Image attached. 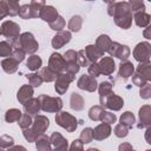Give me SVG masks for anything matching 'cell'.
Wrapping results in <instances>:
<instances>
[{"mask_svg": "<svg viewBox=\"0 0 151 151\" xmlns=\"http://www.w3.org/2000/svg\"><path fill=\"white\" fill-rule=\"evenodd\" d=\"M63 55H64V58L66 60V64L78 63V52H76L74 50H67Z\"/></svg>", "mask_w": 151, "mask_h": 151, "instance_id": "obj_48", "label": "cell"}, {"mask_svg": "<svg viewBox=\"0 0 151 151\" xmlns=\"http://www.w3.org/2000/svg\"><path fill=\"white\" fill-rule=\"evenodd\" d=\"M118 151H136L130 143H122L118 147Z\"/></svg>", "mask_w": 151, "mask_h": 151, "instance_id": "obj_57", "label": "cell"}, {"mask_svg": "<svg viewBox=\"0 0 151 151\" xmlns=\"http://www.w3.org/2000/svg\"><path fill=\"white\" fill-rule=\"evenodd\" d=\"M113 133L118 138H124V137H126L129 134V127H126L123 124H117L114 130H113Z\"/></svg>", "mask_w": 151, "mask_h": 151, "instance_id": "obj_46", "label": "cell"}, {"mask_svg": "<svg viewBox=\"0 0 151 151\" xmlns=\"http://www.w3.org/2000/svg\"><path fill=\"white\" fill-rule=\"evenodd\" d=\"M50 126V120L46 116L42 114H38L34 117L33 119V124L29 129H25L22 130V134L25 137V139L28 143H33L35 142L39 137L44 136L46 130Z\"/></svg>", "mask_w": 151, "mask_h": 151, "instance_id": "obj_2", "label": "cell"}, {"mask_svg": "<svg viewBox=\"0 0 151 151\" xmlns=\"http://www.w3.org/2000/svg\"><path fill=\"white\" fill-rule=\"evenodd\" d=\"M139 96L142 99H150L151 98V84L146 83L144 86L139 88Z\"/></svg>", "mask_w": 151, "mask_h": 151, "instance_id": "obj_50", "label": "cell"}, {"mask_svg": "<svg viewBox=\"0 0 151 151\" xmlns=\"http://www.w3.org/2000/svg\"><path fill=\"white\" fill-rule=\"evenodd\" d=\"M21 116H22V112L19 109H9L5 113V120L11 124L14 122H19Z\"/></svg>", "mask_w": 151, "mask_h": 151, "instance_id": "obj_33", "label": "cell"}, {"mask_svg": "<svg viewBox=\"0 0 151 151\" xmlns=\"http://www.w3.org/2000/svg\"><path fill=\"white\" fill-rule=\"evenodd\" d=\"M39 76L41 77V79H42L44 81H46V83H51V81H55V79H57V77H58V73L53 72L48 66H46V67L40 68V71H39Z\"/></svg>", "mask_w": 151, "mask_h": 151, "instance_id": "obj_31", "label": "cell"}, {"mask_svg": "<svg viewBox=\"0 0 151 151\" xmlns=\"http://www.w3.org/2000/svg\"><path fill=\"white\" fill-rule=\"evenodd\" d=\"M66 65L67 64H66V60H65V58H64L63 54L57 53V52H54V53L51 54V57L48 59V67L53 72H55L58 74L61 73V72H65Z\"/></svg>", "mask_w": 151, "mask_h": 151, "instance_id": "obj_10", "label": "cell"}, {"mask_svg": "<svg viewBox=\"0 0 151 151\" xmlns=\"http://www.w3.org/2000/svg\"><path fill=\"white\" fill-rule=\"evenodd\" d=\"M98 85L99 84L97 83V79L90 74H83L77 81L78 88L87 91V92H94L98 88Z\"/></svg>", "mask_w": 151, "mask_h": 151, "instance_id": "obj_11", "label": "cell"}, {"mask_svg": "<svg viewBox=\"0 0 151 151\" xmlns=\"http://www.w3.org/2000/svg\"><path fill=\"white\" fill-rule=\"evenodd\" d=\"M107 13H109V15L113 17L114 24L118 27H120L123 29H127L131 27L133 13H132V9L127 1L109 2L107 4Z\"/></svg>", "mask_w": 151, "mask_h": 151, "instance_id": "obj_1", "label": "cell"}, {"mask_svg": "<svg viewBox=\"0 0 151 151\" xmlns=\"http://www.w3.org/2000/svg\"><path fill=\"white\" fill-rule=\"evenodd\" d=\"M1 151H27V149L25 146H22V145H14V146H12V147H9L7 150L1 149Z\"/></svg>", "mask_w": 151, "mask_h": 151, "instance_id": "obj_58", "label": "cell"}, {"mask_svg": "<svg viewBox=\"0 0 151 151\" xmlns=\"http://www.w3.org/2000/svg\"><path fill=\"white\" fill-rule=\"evenodd\" d=\"M87 71H88V74L92 76V77H94V78H97V77H99L101 74V71H100V67H99V64L98 63L91 64L87 67Z\"/></svg>", "mask_w": 151, "mask_h": 151, "instance_id": "obj_51", "label": "cell"}, {"mask_svg": "<svg viewBox=\"0 0 151 151\" xmlns=\"http://www.w3.org/2000/svg\"><path fill=\"white\" fill-rule=\"evenodd\" d=\"M86 151H100L99 149H97V147H88Z\"/></svg>", "mask_w": 151, "mask_h": 151, "instance_id": "obj_61", "label": "cell"}, {"mask_svg": "<svg viewBox=\"0 0 151 151\" xmlns=\"http://www.w3.org/2000/svg\"><path fill=\"white\" fill-rule=\"evenodd\" d=\"M13 48H21L24 50L26 53L28 54H34L38 48H39V44L38 41L35 40L34 35L31 33V32H25V33H21L20 37L18 39H15L12 44Z\"/></svg>", "mask_w": 151, "mask_h": 151, "instance_id": "obj_3", "label": "cell"}, {"mask_svg": "<svg viewBox=\"0 0 151 151\" xmlns=\"http://www.w3.org/2000/svg\"><path fill=\"white\" fill-rule=\"evenodd\" d=\"M31 6V12H32V18H40L42 9L46 6V2L42 0H33L29 4Z\"/></svg>", "mask_w": 151, "mask_h": 151, "instance_id": "obj_28", "label": "cell"}, {"mask_svg": "<svg viewBox=\"0 0 151 151\" xmlns=\"http://www.w3.org/2000/svg\"><path fill=\"white\" fill-rule=\"evenodd\" d=\"M123 106H124V100H123V98L119 97V96H117V94H114V93H112V94L107 98L106 105H105V107H107L109 110H112V111H119Z\"/></svg>", "mask_w": 151, "mask_h": 151, "instance_id": "obj_22", "label": "cell"}, {"mask_svg": "<svg viewBox=\"0 0 151 151\" xmlns=\"http://www.w3.org/2000/svg\"><path fill=\"white\" fill-rule=\"evenodd\" d=\"M40 110H41V105L39 98H32L24 104V111L29 116H34V117L38 116Z\"/></svg>", "mask_w": 151, "mask_h": 151, "instance_id": "obj_20", "label": "cell"}, {"mask_svg": "<svg viewBox=\"0 0 151 151\" xmlns=\"http://www.w3.org/2000/svg\"><path fill=\"white\" fill-rule=\"evenodd\" d=\"M132 83H133V85H136V86H139V87H142V86H144L145 84H146V80L144 79V78H142L139 74H137V73H134L133 76H132Z\"/></svg>", "mask_w": 151, "mask_h": 151, "instance_id": "obj_55", "label": "cell"}, {"mask_svg": "<svg viewBox=\"0 0 151 151\" xmlns=\"http://www.w3.org/2000/svg\"><path fill=\"white\" fill-rule=\"evenodd\" d=\"M19 64H20V63H19L17 59H14L13 57H9V58L2 59V61H1V67H2V70H4L6 73L12 74V73L17 72Z\"/></svg>", "mask_w": 151, "mask_h": 151, "instance_id": "obj_24", "label": "cell"}, {"mask_svg": "<svg viewBox=\"0 0 151 151\" xmlns=\"http://www.w3.org/2000/svg\"><path fill=\"white\" fill-rule=\"evenodd\" d=\"M68 151H84V144L80 139H76L72 142Z\"/></svg>", "mask_w": 151, "mask_h": 151, "instance_id": "obj_54", "label": "cell"}, {"mask_svg": "<svg viewBox=\"0 0 151 151\" xmlns=\"http://www.w3.org/2000/svg\"><path fill=\"white\" fill-rule=\"evenodd\" d=\"M6 15H8L7 4H6V0H1L0 1V19H4Z\"/></svg>", "mask_w": 151, "mask_h": 151, "instance_id": "obj_56", "label": "cell"}, {"mask_svg": "<svg viewBox=\"0 0 151 151\" xmlns=\"http://www.w3.org/2000/svg\"><path fill=\"white\" fill-rule=\"evenodd\" d=\"M80 70V65L78 63H70L66 65V68H65V72H67L68 74L71 76H76Z\"/></svg>", "mask_w": 151, "mask_h": 151, "instance_id": "obj_52", "label": "cell"}, {"mask_svg": "<svg viewBox=\"0 0 151 151\" xmlns=\"http://www.w3.org/2000/svg\"><path fill=\"white\" fill-rule=\"evenodd\" d=\"M144 137H145V140H146V143L151 145V126L146 129V131H145V134H144Z\"/></svg>", "mask_w": 151, "mask_h": 151, "instance_id": "obj_60", "label": "cell"}, {"mask_svg": "<svg viewBox=\"0 0 151 151\" xmlns=\"http://www.w3.org/2000/svg\"><path fill=\"white\" fill-rule=\"evenodd\" d=\"M76 79V76H71L67 72H61L58 74L57 79H55V84H54V88L57 91L58 94H64L67 90L70 84Z\"/></svg>", "mask_w": 151, "mask_h": 151, "instance_id": "obj_8", "label": "cell"}, {"mask_svg": "<svg viewBox=\"0 0 151 151\" xmlns=\"http://www.w3.org/2000/svg\"><path fill=\"white\" fill-rule=\"evenodd\" d=\"M99 67H100V71H101V74L104 76H110L116 70V64H114V60L113 58H111L110 55L109 57H103L99 61Z\"/></svg>", "mask_w": 151, "mask_h": 151, "instance_id": "obj_17", "label": "cell"}, {"mask_svg": "<svg viewBox=\"0 0 151 151\" xmlns=\"http://www.w3.org/2000/svg\"><path fill=\"white\" fill-rule=\"evenodd\" d=\"M0 146L1 149H9L14 146V139L8 134H2L0 137Z\"/></svg>", "mask_w": 151, "mask_h": 151, "instance_id": "obj_44", "label": "cell"}, {"mask_svg": "<svg viewBox=\"0 0 151 151\" xmlns=\"http://www.w3.org/2000/svg\"><path fill=\"white\" fill-rule=\"evenodd\" d=\"M25 55H26V52H25L24 50H21V48H14V50H13L12 57H13L14 59H17L19 63H21V61L25 59Z\"/></svg>", "mask_w": 151, "mask_h": 151, "instance_id": "obj_53", "label": "cell"}, {"mask_svg": "<svg viewBox=\"0 0 151 151\" xmlns=\"http://www.w3.org/2000/svg\"><path fill=\"white\" fill-rule=\"evenodd\" d=\"M138 129H147L151 126V105H143L138 111Z\"/></svg>", "mask_w": 151, "mask_h": 151, "instance_id": "obj_12", "label": "cell"}, {"mask_svg": "<svg viewBox=\"0 0 151 151\" xmlns=\"http://www.w3.org/2000/svg\"><path fill=\"white\" fill-rule=\"evenodd\" d=\"M104 107L100 106V105H94L92 106L90 110H88V118L93 122H97V120H100V117L104 112Z\"/></svg>", "mask_w": 151, "mask_h": 151, "instance_id": "obj_36", "label": "cell"}, {"mask_svg": "<svg viewBox=\"0 0 151 151\" xmlns=\"http://www.w3.org/2000/svg\"><path fill=\"white\" fill-rule=\"evenodd\" d=\"M116 120H117L116 114L112 113V112H110V111H104L103 114H101V117H100V122L101 123H106V124H110V125L113 124V123H116Z\"/></svg>", "mask_w": 151, "mask_h": 151, "instance_id": "obj_45", "label": "cell"}, {"mask_svg": "<svg viewBox=\"0 0 151 151\" xmlns=\"http://www.w3.org/2000/svg\"><path fill=\"white\" fill-rule=\"evenodd\" d=\"M41 110L47 113H58L63 109V100L60 97H50L47 94H40L39 97Z\"/></svg>", "mask_w": 151, "mask_h": 151, "instance_id": "obj_4", "label": "cell"}, {"mask_svg": "<svg viewBox=\"0 0 151 151\" xmlns=\"http://www.w3.org/2000/svg\"><path fill=\"white\" fill-rule=\"evenodd\" d=\"M133 58L139 64H149L151 58V44L147 41H142L133 48Z\"/></svg>", "mask_w": 151, "mask_h": 151, "instance_id": "obj_7", "label": "cell"}, {"mask_svg": "<svg viewBox=\"0 0 151 151\" xmlns=\"http://www.w3.org/2000/svg\"><path fill=\"white\" fill-rule=\"evenodd\" d=\"M19 17L21 19H25V20H28L32 18V12H31V6L28 4H25V5H21L20 7V11H19Z\"/></svg>", "mask_w": 151, "mask_h": 151, "instance_id": "obj_47", "label": "cell"}, {"mask_svg": "<svg viewBox=\"0 0 151 151\" xmlns=\"http://www.w3.org/2000/svg\"><path fill=\"white\" fill-rule=\"evenodd\" d=\"M133 74H134V65L129 60L122 61L120 65H119L118 76L123 79H127V78L132 77Z\"/></svg>", "mask_w": 151, "mask_h": 151, "instance_id": "obj_21", "label": "cell"}, {"mask_svg": "<svg viewBox=\"0 0 151 151\" xmlns=\"http://www.w3.org/2000/svg\"><path fill=\"white\" fill-rule=\"evenodd\" d=\"M72 38V34L70 31H61V32H57V34L52 38V47L55 48V50H59L64 45H66L67 42H70Z\"/></svg>", "mask_w": 151, "mask_h": 151, "instance_id": "obj_14", "label": "cell"}, {"mask_svg": "<svg viewBox=\"0 0 151 151\" xmlns=\"http://www.w3.org/2000/svg\"><path fill=\"white\" fill-rule=\"evenodd\" d=\"M143 37L146 38V39H151V21L149 24V26L146 28H144L143 31Z\"/></svg>", "mask_w": 151, "mask_h": 151, "instance_id": "obj_59", "label": "cell"}, {"mask_svg": "<svg viewBox=\"0 0 151 151\" xmlns=\"http://www.w3.org/2000/svg\"><path fill=\"white\" fill-rule=\"evenodd\" d=\"M78 64L80 65V67L83 66V67H88L90 65H91V63L88 61V59H87V55H86V53H85V50H80V51H78Z\"/></svg>", "mask_w": 151, "mask_h": 151, "instance_id": "obj_49", "label": "cell"}, {"mask_svg": "<svg viewBox=\"0 0 151 151\" xmlns=\"http://www.w3.org/2000/svg\"><path fill=\"white\" fill-rule=\"evenodd\" d=\"M18 124H19V126H20L22 130L29 129V127L32 126V124H33L32 116H29V114H27V113H22V116H21L20 120L18 122Z\"/></svg>", "mask_w": 151, "mask_h": 151, "instance_id": "obj_43", "label": "cell"}, {"mask_svg": "<svg viewBox=\"0 0 151 151\" xmlns=\"http://www.w3.org/2000/svg\"><path fill=\"white\" fill-rule=\"evenodd\" d=\"M81 26H83V18L80 15H73L67 24L70 32H79Z\"/></svg>", "mask_w": 151, "mask_h": 151, "instance_id": "obj_34", "label": "cell"}, {"mask_svg": "<svg viewBox=\"0 0 151 151\" xmlns=\"http://www.w3.org/2000/svg\"><path fill=\"white\" fill-rule=\"evenodd\" d=\"M133 20H134V22H136L137 26L145 27L146 28L149 26L150 21H151V15L147 14V13H145V12H143V13H136V14H133Z\"/></svg>", "mask_w": 151, "mask_h": 151, "instance_id": "obj_29", "label": "cell"}, {"mask_svg": "<svg viewBox=\"0 0 151 151\" xmlns=\"http://www.w3.org/2000/svg\"><path fill=\"white\" fill-rule=\"evenodd\" d=\"M35 147L38 151H52V143L50 137L41 136L35 140Z\"/></svg>", "mask_w": 151, "mask_h": 151, "instance_id": "obj_27", "label": "cell"}, {"mask_svg": "<svg viewBox=\"0 0 151 151\" xmlns=\"http://www.w3.org/2000/svg\"><path fill=\"white\" fill-rule=\"evenodd\" d=\"M65 25H66L65 19L61 15H59L53 22L50 24V28L53 31H57V32H61V31H64L63 28H65Z\"/></svg>", "mask_w": 151, "mask_h": 151, "instance_id": "obj_41", "label": "cell"}, {"mask_svg": "<svg viewBox=\"0 0 151 151\" xmlns=\"http://www.w3.org/2000/svg\"><path fill=\"white\" fill-rule=\"evenodd\" d=\"M129 4H130V7H131L133 14L145 12V5H144L143 1H139V0H130Z\"/></svg>", "mask_w": 151, "mask_h": 151, "instance_id": "obj_40", "label": "cell"}, {"mask_svg": "<svg viewBox=\"0 0 151 151\" xmlns=\"http://www.w3.org/2000/svg\"><path fill=\"white\" fill-rule=\"evenodd\" d=\"M26 78L28 79V83L32 87H39L44 81L41 79V77L39 76V73H28L26 76Z\"/></svg>", "mask_w": 151, "mask_h": 151, "instance_id": "obj_42", "label": "cell"}, {"mask_svg": "<svg viewBox=\"0 0 151 151\" xmlns=\"http://www.w3.org/2000/svg\"><path fill=\"white\" fill-rule=\"evenodd\" d=\"M111 132H112L111 125L106 124V123H101V124H99L98 126H96L93 129V139H96V140H104V139L110 137Z\"/></svg>", "mask_w": 151, "mask_h": 151, "instance_id": "obj_16", "label": "cell"}, {"mask_svg": "<svg viewBox=\"0 0 151 151\" xmlns=\"http://www.w3.org/2000/svg\"><path fill=\"white\" fill-rule=\"evenodd\" d=\"M58 17H59L58 11H57L53 6H51V5H46L45 8H44L42 12H41V15H40V18H41L44 21L48 22V24L53 22Z\"/></svg>", "mask_w": 151, "mask_h": 151, "instance_id": "obj_23", "label": "cell"}, {"mask_svg": "<svg viewBox=\"0 0 151 151\" xmlns=\"http://www.w3.org/2000/svg\"><path fill=\"white\" fill-rule=\"evenodd\" d=\"M98 91H99V101L100 106L105 107L107 98L113 93L112 92V84L110 81H101L98 85Z\"/></svg>", "mask_w": 151, "mask_h": 151, "instance_id": "obj_15", "label": "cell"}, {"mask_svg": "<svg viewBox=\"0 0 151 151\" xmlns=\"http://www.w3.org/2000/svg\"><path fill=\"white\" fill-rule=\"evenodd\" d=\"M33 94H34V91L31 85H22L17 93V99L20 104L24 105L26 101H28L29 99L33 98Z\"/></svg>", "mask_w": 151, "mask_h": 151, "instance_id": "obj_18", "label": "cell"}, {"mask_svg": "<svg viewBox=\"0 0 151 151\" xmlns=\"http://www.w3.org/2000/svg\"><path fill=\"white\" fill-rule=\"evenodd\" d=\"M112 40H111V38L109 37V35H106V34H100L98 38H97V40H96V46L101 51V52H109V50H110V47H111V45H112Z\"/></svg>", "mask_w": 151, "mask_h": 151, "instance_id": "obj_26", "label": "cell"}, {"mask_svg": "<svg viewBox=\"0 0 151 151\" xmlns=\"http://www.w3.org/2000/svg\"><path fill=\"white\" fill-rule=\"evenodd\" d=\"M107 53L110 54L111 58H112V57H116V58L120 59L122 61H125V60H127V58L130 57L131 51H130L129 46L122 45V44H119V42H117V41H113Z\"/></svg>", "mask_w": 151, "mask_h": 151, "instance_id": "obj_9", "label": "cell"}, {"mask_svg": "<svg viewBox=\"0 0 151 151\" xmlns=\"http://www.w3.org/2000/svg\"><path fill=\"white\" fill-rule=\"evenodd\" d=\"M145 151H151V150H145Z\"/></svg>", "mask_w": 151, "mask_h": 151, "instance_id": "obj_62", "label": "cell"}, {"mask_svg": "<svg viewBox=\"0 0 151 151\" xmlns=\"http://www.w3.org/2000/svg\"><path fill=\"white\" fill-rule=\"evenodd\" d=\"M13 46L8 41H1L0 42V55L5 58H9L13 54Z\"/></svg>", "mask_w": 151, "mask_h": 151, "instance_id": "obj_38", "label": "cell"}, {"mask_svg": "<svg viewBox=\"0 0 151 151\" xmlns=\"http://www.w3.org/2000/svg\"><path fill=\"white\" fill-rule=\"evenodd\" d=\"M55 123L67 132H74L78 127V119L66 111H60L55 114Z\"/></svg>", "mask_w": 151, "mask_h": 151, "instance_id": "obj_5", "label": "cell"}, {"mask_svg": "<svg viewBox=\"0 0 151 151\" xmlns=\"http://www.w3.org/2000/svg\"><path fill=\"white\" fill-rule=\"evenodd\" d=\"M41 65H42L41 58H40L39 55H35V54L28 57V59H27V61H26L27 68L31 70V71H33V72H34V71H38L39 68H41Z\"/></svg>", "mask_w": 151, "mask_h": 151, "instance_id": "obj_32", "label": "cell"}, {"mask_svg": "<svg viewBox=\"0 0 151 151\" xmlns=\"http://www.w3.org/2000/svg\"><path fill=\"white\" fill-rule=\"evenodd\" d=\"M0 33L7 39L9 44H12L15 39L20 37V26L12 20H6L1 24Z\"/></svg>", "mask_w": 151, "mask_h": 151, "instance_id": "obj_6", "label": "cell"}, {"mask_svg": "<svg viewBox=\"0 0 151 151\" xmlns=\"http://www.w3.org/2000/svg\"><path fill=\"white\" fill-rule=\"evenodd\" d=\"M70 106L74 111H81L85 106V100H84L83 96L77 92H72L71 97H70Z\"/></svg>", "mask_w": 151, "mask_h": 151, "instance_id": "obj_25", "label": "cell"}, {"mask_svg": "<svg viewBox=\"0 0 151 151\" xmlns=\"http://www.w3.org/2000/svg\"><path fill=\"white\" fill-rule=\"evenodd\" d=\"M119 120H120V124H123V125H125L126 127L131 129V127L134 125V123H136V117H134V114H133L132 112L125 111L124 113H122Z\"/></svg>", "mask_w": 151, "mask_h": 151, "instance_id": "obj_35", "label": "cell"}, {"mask_svg": "<svg viewBox=\"0 0 151 151\" xmlns=\"http://www.w3.org/2000/svg\"><path fill=\"white\" fill-rule=\"evenodd\" d=\"M85 53L87 55V59L91 64L93 63H98V60H100L104 55V52H101L97 46L96 44L94 45H87L85 47Z\"/></svg>", "mask_w": 151, "mask_h": 151, "instance_id": "obj_19", "label": "cell"}, {"mask_svg": "<svg viewBox=\"0 0 151 151\" xmlns=\"http://www.w3.org/2000/svg\"><path fill=\"white\" fill-rule=\"evenodd\" d=\"M6 4H7V11H8V15L9 17H15L19 14V11H20V5L18 1L15 0H6Z\"/></svg>", "mask_w": 151, "mask_h": 151, "instance_id": "obj_37", "label": "cell"}, {"mask_svg": "<svg viewBox=\"0 0 151 151\" xmlns=\"http://www.w3.org/2000/svg\"><path fill=\"white\" fill-rule=\"evenodd\" d=\"M79 139L83 142V144H88L93 139V129L91 127H85L79 136Z\"/></svg>", "mask_w": 151, "mask_h": 151, "instance_id": "obj_39", "label": "cell"}, {"mask_svg": "<svg viewBox=\"0 0 151 151\" xmlns=\"http://www.w3.org/2000/svg\"><path fill=\"white\" fill-rule=\"evenodd\" d=\"M51 143H52V151H68V143L67 139L60 133V132H52V134L50 136Z\"/></svg>", "mask_w": 151, "mask_h": 151, "instance_id": "obj_13", "label": "cell"}, {"mask_svg": "<svg viewBox=\"0 0 151 151\" xmlns=\"http://www.w3.org/2000/svg\"><path fill=\"white\" fill-rule=\"evenodd\" d=\"M136 73L144 78L146 81L151 83V64H139L136 68Z\"/></svg>", "mask_w": 151, "mask_h": 151, "instance_id": "obj_30", "label": "cell"}]
</instances>
